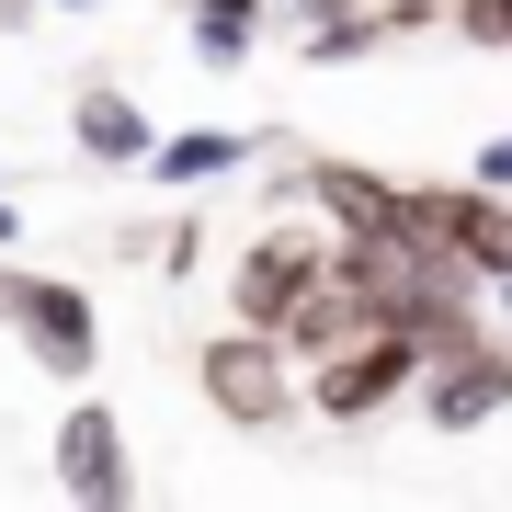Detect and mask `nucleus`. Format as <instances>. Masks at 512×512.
Wrapping results in <instances>:
<instances>
[{
  "instance_id": "f257e3e1",
  "label": "nucleus",
  "mask_w": 512,
  "mask_h": 512,
  "mask_svg": "<svg viewBox=\"0 0 512 512\" xmlns=\"http://www.w3.org/2000/svg\"><path fill=\"white\" fill-rule=\"evenodd\" d=\"M399 228L433 239L444 262H467L478 285L512 274V194H490V183H399Z\"/></svg>"
},
{
  "instance_id": "f03ea898",
  "label": "nucleus",
  "mask_w": 512,
  "mask_h": 512,
  "mask_svg": "<svg viewBox=\"0 0 512 512\" xmlns=\"http://www.w3.org/2000/svg\"><path fill=\"white\" fill-rule=\"evenodd\" d=\"M205 399H217V421H239V433H285L296 421V353H285V330H217L205 342Z\"/></svg>"
},
{
  "instance_id": "7ed1b4c3",
  "label": "nucleus",
  "mask_w": 512,
  "mask_h": 512,
  "mask_svg": "<svg viewBox=\"0 0 512 512\" xmlns=\"http://www.w3.org/2000/svg\"><path fill=\"white\" fill-rule=\"evenodd\" d=\"M410 387H421V342L376 319V330H353L342 353L308 365V410H319V421H376V410H399Z\"/></svg>"
},
{
  "instance_id": "20e7f679",
  "label": "nucleus",
  "mask_w": 512,
  "mask_h": 512,
  "mask_svg": "<svg viewBox=\"0 0 512 512\" xmlns=\"http://www.w3.org/2000/svg\"><path fill=\"white\" fill-rule=\"evenodd\" d=\"M330 274V228H262L251 251L228 262V308L251 330H285L296 308H308V285Z\"/></svg>"
},
{
  "instance_id": "39448f33",
  "label": "nucleus",
  "mask_w": 512,
  "mask_h": 512,
  "mask_svg": "<svg viewBox=\"0 0 512 512\" xmlns=\"http://www.w3.org/2000/svg\"><path fill=\"white\" fill-rule=\"evenodd\" d=\"M12 342L35 353L46 376H92V365H103V308H92V285H69V274H23Z\"/></svg>"
},
{
  "instance_id": "423d86ee",
  "label": "nucleus",
  "mask_w": 512,
  "mask_h": 512,
  "mask_svg": "<svg viewBox=\"0 0 512 512\" xmlns=\"http://www.w3.org/2000/svg\"><path fill=\"white\" fill-rule=\"evenodd\" d=\"M410 399H421V421H433V433H478V421H501V410H512V342H490V330H478V342L433 353Z\"/></svg>"
},
{
  "instance_id": "0eeeda50",
  "label": "nucleus",
  "mask_w": 512,
  "mask_h": 512,
  "mask_svg": "<svg viewBox=\"0 0 512 512\" xmlns=\"http://www.w3.org/2000/svg\"><path fill=\"white\" fill-rule=\"evenodd\" d=\"M57 490H69L80 512H126L137 501V456H126V421H114L103 399H80L69 421H57Z\"/></svg>"
},
{
  "instance_id": "6e6552de",
  "label": "nucleus",
  "mask_w": 512,
  "mask_h": 512,
  "mask_svg": "<svg viewBox=\"0 0 512 512\" xmlns=\"http://www.w3.org/2000/svg\"><path fill=\"white\" fill-rule=\"evenodd\" d=\"M69 148H80L92 171H148L160 126H148V103L126 92V80H80V103H69Z\"/></svg>"
},
{
  "instance_id": "1a4fd4ad",
  "label": "nucleus",
  "mask_w": 512,
  "mask_h": 512,
  "mask_svg": "<svg viewBox=\"0 0 512 512\" xmlns=\"http://www.w3.org/2000/svg\"><path fill=\"white\" fill-rule=\"evenodd\" d=\"M262 148H274L262 126H183V137H160V148H148V171H160L171 194H205V183H228V171H251Z\"/></svg>"
},
{
  "instance_id": "9d476101",
  "label": "nucleus",
  "mask_w": 512,
  "mask_h": 512,
  "mask_svg": "<svg viewBox=\"0 0 512 512\" xmlns=\"http://www.w3.org/2000/svg\"><path fill=\"white\" fill-rule=\"evenodd\" d=\"M308 205L330 217V239H376V228H399V183H376L365 160H308Z\"/></svg>"
},
{
  "instance_id": "9b49d317",
  "label": "nucleus",
  "mask_w": 512,
  "mask_h": 512,
  "mask_svg": "<svg viewBox=\"0 0 512 512\" xmlns=\"http://www.w3.org/2000/svg\"><path fill=\"white\" fill-rule=\"evenodd\" d=\"M262 23H274L262 0H183V35H194L205 69H239V57L262 46Z\"/></svg>"
},
{
  "instance_id": "f8f14e48",
  "label": "nucleus",
  "mask_w": 512,
  "mask_h": 512,
  "mask_svg": "<svg viewBox=\"0 0 512 512\" xmlns=\"http://www.w3.org/2000/svg\"><path fill=\"white\" fill-rule=\"evenodd\" d=\"M444 23H456L467 46H512V0H444Z\"/></svg>"
},
{
  "instance_id": "ddd939ff",
  "label": "nucleus",
  "mask_w": 512,
  "mask_h": 512,
  "mask_svg": "<svg viewBox=\"0 0 512 512\" xmlns=\"http://www.w3.org/2000/svg\"><path fill=\"white\" fill-rule=\"evenodd\" d=\"M467 183H490V194H512V137H478V160H467Z\"/></svg>"
},
{
  "instance_id": "4468645a",
  "label": "nucleus",
  "mask_w": 512,
  "mask_h": 512,
  "mask_svg": "<svg viewBox=\"0 0 512 512\" xmlns=\"http://www.w3.org/2000/svg\"><path fill=\"white\" fill-rule=\"evenodd\" d=\"M160 262H171V274H194V262H205V228L183 217V228H160Z\"/></svg>"
},
{
  "instance_id": "2eb2a0df",
  "label": "nucleus",
  "mask_w": 512,
  "mask_h": 512,
  "mask_svg": "<svg viewBox=\"0 0 512 512\" xmlns=\"http://www.w3.org/2000/svg\"><path fill=\"white\" fill-rule=\"evenodd\" d=\"M23 274H35V262H0V330H12V308H23Z\"/></svg>"
},
{
  "instance_id": "dca6fc26",
  "label": "nucleus",
  "mask_w": 512,
  "mask_h": 512,
  "mask_svg": "<svg viewBox=\"0 0 512 512\" xmlns=\"http://www.w3.org/2000/svg\"><path fill=\"white\" fill-rule=\"evenodd\" d=\"M285 12H296V35H308V23H342L353 0H285Z\"/></svg>"
},
{
  "instance_id": "f3484780",
  "label": "nucleus",
  "mask_w": 512,
  "mask_h": 512,
  "mask_svg": "<svg viewBox=\"0 0 512 512\" xmlns=\"http://www.w3.org/2000/svg\"><path fill=\"white\" fill-rule=\"evenodd\" d=\"M12 239H23V205H12V183H0V251H12Z\"/></svg>"
},
{
  "instance_id": "a211bd4d",
  "label": "nucleus",
  "mask_w": 512,
  "mask_h": 512,
  "mask_svg": "<svg viewBox=\"0 0 512 512\" xmlns=\"http://www.w3.org/2000/svg\"><path fill=\"white\" fill-rule=\"evenodd\" d=\"M23 23H35V0H0V35H23Z\"/></svg>"
},
{
  "instance_id": "6ab92c4d",
  "label": "nucleus",
  "mask_w": 512,
  "mask_h": 512,
  "mask_svg": "<svg viewBox=\"0 0 512 512\" xmlns=\"http://www.w3.org/2000/svg\"><path fill=\"white\" fill-rule=\"evenodd\" d=\"M35 12H103V0H35Z\"/></svg>"
}]
</instances>
